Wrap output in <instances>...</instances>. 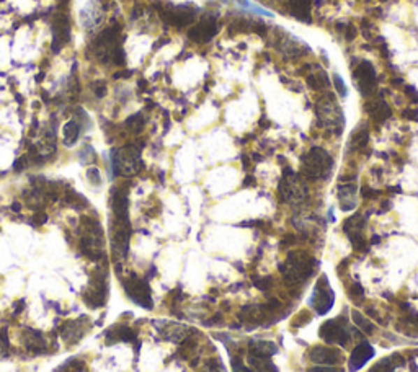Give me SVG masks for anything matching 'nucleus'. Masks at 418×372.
Returning <instances> with one entry per match:
<instances>
[{
	"label": "nucleus",
	"instance_id": "nucleus-1",
	"mask_svg": "<svg viewBox=\"0 0 418 372\" xmlns=\"http://www.w3.org/2000/svg\"><path fill=\"white\" fill-rule=\"evenodd\" d=\"M121 43L123 40H121L120 27H110L92 41V52L101 64L123 66L124 52Z\"/></svg>",
	"mask_w": 418,
	"mask_h": 372
},
{
	"label": "nucleus",
	"instance_id": "nucleus-2",
	"mask_svg": "<svg viewBox=\"0 0 418 372\" xmlns=\"http://www.w3.org/2000/svg\"><path fill=\"white\" fill-rule=\"evenodd\" d=\"M315 116H317L319 126L330 134H342L343 131V111L340 108L337 98L333 94L324 91L315 103Z\"/></svg>",
	"mask_w": 418,
	"mask_h": 372
},
{
	"label": "nucleus",
	"instance_id": "nucleus-3",
	"mask_svg": "<svg viewBox=\"0 0 418 372\" xmlns=\"http://www.w3.org/2000/svg\"><path fill=\"white\" fill-rule=\"evenodd\" d=\"M301 170L305 181L327 180L333 170V158L324 147H312L303 156Z\"/></svg>",
	"mask_w": 418,
	"mask_h": 372
},
{
	"label": "nucleus",
	"instance_id": "nucleus-4",
	"mask_svg": "<svg viewBox=\"0 0 418 372\" xmlns=\"http://www.w3.org/2000/svg\"><path fill=\"white\" fill-rule=\"evenodd\" d=\"M284 281L291 286H298L308 281L315 271V260L305 252L289 253L280 268Z\"/></svg>",
	"mask_w": 418,
	"mask_h": 372
},
{
	"label": "nucleus",
	"instance_id": "nucleus-5",
	"mask_svg": "<svg viewBox=\"0 0 418 372\" xmlns=\"http://www.w3.org/2000/svg\"><path fill=\"white\" fill-rule=\"evenodd\" d=\"M278 196L280 201H283L284 204L301 206L309 196L305 180L303 177H299L298 173L286 170L278 185Z\"/></svg>",
	"mask_w": 418,
	"mask_h": 372
},
{
	"label": "nucleus",
	"instance_id": "nucleus-6",
	"mask_svg": "<svg viewBox=\"0 0 418 372\" xmlns=\"http://www.w3.org/2000/svg\"><path fill=\"white\" fill-rule=\"evenodd\" d=\"M111 167L116 175L121 177H134L138 175L143 168L140 161V151L136 146H124L113 152L111 156Z\"/></svg>",
	"mask_w": 418,
	"mask_h": 372
},
{
	"label": "nucleus",
	"instance_id": "nucleus-7",
	"mask_svg": "<svg viewBox=\"0 0 418 372\" xmlns=\"http://www.w3.org/2000/svg\"><path fill=\"white\" fill-rule=\"evenodd\" d=\"M80 248L82 252L94 260H99L105 255L103 230H101V227L96 221H87L84 227H82Z\"/></svg>",
	"mask_w": 418,
	"mask_h": 372
},
{
	"label": "nucleus",
	"instance_id": "nucleus-8",
	"mask_svg": "<svg viewBox=\"0 0 418 372\" xmlns=\"http://www.w3.org/2000/svg\"><path fill=\"white\" fill-rule=\"evenodd\" d=\"M353 80L363 98L368 100L377 94L379 79H377L376 69H374V66L369 61L359 59L354 62Z\"/></svg>",
	"mask_w": 418,
	"mask_h": 372
},
{
	"label": "nucleus",
	"instance_id": "nucleus-9",
	"mask_svg": "<svg viewBox=\"0 0 418 372\" xmlns=\"http://www.w3.org/2000/svg\"><path fill=\"white\" fill-rule=\"evenodd\" d=\"M319 335L329 345L345 346L352 340V333H349L347 323L342 322V318L324 322L322 327L319 328Z\"/></svg>",
	"mask_w": 418,
	"mask_h": 372
},
{
	"label": "nucleus",
	"instance_id": "nucleus-10",
	"mask_svg": "<svg viewBox=\"0 0 418 372\" xmlns=\"http://www.w3.org/2000/svg\"><path fill=\"white\" fill-rule=\"evenodd\" d=\"M219 22L215 15H204L201 20L189 28L188 38L196 45H206L219 33Z\"/></svg>",
	"mask_w": 418,
	"mask_h": 372
},
{
	"label": "nucleus",
	"instance_id": "nucleus-11",
	"mask_svg": "<svg viewBox=\"0 0 418 372\" xmlns=\"http://www.w3.org/2000/svg\"><path fill=\"white\" fill-rule=\"evenodd\" d=\"M276 33H278V36H276V47H278L286 59H299V57H303L309 52V47L296 36H291L288 33L280 30H276Z\"/></svg>",
	"mask_w": 418,
	"mask_h": 372
},
{
	"label": "nucleus",
	"instance_id": "nucleus-12",
	"mask_svg": "<svg viewBox=\"0 0 418 372\" xmlns=\"http://www.w3.org/2000/svg\"><path fill=\"white\" fill-rule=\"evenodd\" d=\"M124 289L126 294L131 301L139 304L140 307L145 308H152V296H150V288L149 284L144 281V279L139 278H129L128 281L124 283Z\"/></svg>",
	"mask_w": 418,
	"mask_h": 372
},
{
	"label": "nucleus",
	"instance_id": "nucleus-13",
	"mask_svg": "<svg viewBox=\"0 0 418 372\" xmlns=\"http://www.w3.org/2000/svg\"><path fill=\"white\" fill-rule=\"evenodd\" d=\"M162 18L165 20V23H168V25H172L175 28H183V27L193 25L194 18H196V12L187 6L168 7L162 12Z\"/></svg>",
	"mask_w": 418,
	"mask_h": 372
},
{
	"label": "nucleus",
	"instance_id": "nucleus-14",
	"mask_svg": "<svg viewBox=\"0 0 418 372\" xmlns=\"http://www.w3.org/2000/svg\"><path fill=\"white\" fill-rule=\"evenodd\" d=\"M308 356L310 361L319 366H338L343 362L342 351L332 346H312Z\"/></svg>",
	"mask_w": 418,
	"mask_h": 372
},
{
	"label": "nucleus",
	"instance_id": "nucleus-15",
	"mask_svg": "<svg viewBox=\"0 0 418 372\" xmlns=\"http://www.w3.org/2000/svg\"><path fill=\"white\" fill-rule=\"evenodd\" d=\"M364 225H366V219L361 214H354L348 217L343 224V232L348 235V239L352 240L353 246L356 250H363L366 239H364Z\"/></svg>",
	"mask_w": 418,
	"mask_h": 372
},
{
	"label": "nucleus",
	"instance_id": "nucleus-16",
	"mask_svg": "<svg viewBox=\"0 0 418 372\" xmlns=\"http://www.w3.org/2000/svg\"><path fill=\"white\" fill-rule=\"evenodd\" d=\"M333 302H335V296L332 288H330L327 279L322 278L317 283V286H315V291L312 296V306L315 311L324 315V313H327L330 308H332Z\"/></svg>",
	"mask_w": 418,
	"mask_h": 372
},
{
	"label": "nucleus",
	"instance_id": "nucleus-17",
	"mask_svg": "<svg viewBox=\"0 0 418 372\" xmlns=\"http://www.w3.org/2000/svg\"><path fill=\"white\" fill-rule=\"evenodd\" d=\"M364 110H366L368 116L374 123H384V121H387L392 116L391 105L387 103L381 94H376L371 98H368Z\"/></svg>",
	"mask_w": 418,
	"mask_h": 372
},
{
	"label": "nucleus",
	"instance_id": "nucleus-18",
	"mask_svg": "<svg viewBox=\"0 0 418 372\" xmlns=\"http://www.w3.org/2000/svg\"><path fill=\"white\" fill-rule=\"evenodd\" d=\"M106 276L103 273H96L94 278L90 279L89 291L85 292V301L89 302V306L94 308H99L103 306L106 301Z\"/></svg>",
	"mask_w": 418,
	"mask_h": 372
},
{
	"label": "nucleus",
	"instance_id": "nucleus-19",
	"mask_svg": "<svg viewBox=\"0 0 418 372\" xmlns=\"http://www.w3.org/2000/svg\"><path fill=\"white\" fill-rule=\"evenodd\" d=\"M71 36L69 22L66 17H57L52 23V50L55 52H59L62 47L67 45Z\"/></svg>",
	"mask_w": 418,
	"mask_h": 372
},
{
	"label": "nucleus",
	"instance_id": "nucleus-20",
	"mask_svg": "<svg viewBox=\"0 0 418 372\" xmlns=\"http://www.w3.org/2000/svg\"><path fill=\"white\" fill-rule=\"evenodd\" d=\"M338 202L343 211H352L358 204V186L353 181H345L338 185Z\"/></svg>",
	"mask_w": 418,
	"mask_h": 372
},
{
	"label": "nucleus",
	"instance_id": "nucleus-21",
	"mask_svg": "<svg viewBox=\"0 0 418 372\" xmlns=\"http://www.w3.org/2000/svg\"><path fill=\"white\" fill-rule=\"evenodd\" d=\"M374 356V350L373 346L369 345V343L363 341L359 343V345L354 348L352 356H349V361H348V369L349 372H354L358 369H361V367L366 364V362L371 359Z\"/></svg>",
	"mask_w": 418,
	"mask_h": 372
},
{
	"label": "nucleus",
	"instance_id": "nucleus-22",
	"mask_svg": "<svg viewBox=\"0 0 418 372\" xmlns=\"http://www.w3.org/2000/svg\"><path fill=\"white\" fill-rule=\"evenodd\" d=\"M288 10L296 20L312 23V0H288Z\"/></svg>",
	"mask_w": 418,
	"mask_h": 372
},
{
	"label": "nucleus",
	"instance_id": "nucleus-23",
	"mask_svg": "<svg viewBox=\"0 0 418 372\" xmlns=\"http://www.w3.org/2000/svg\"><path fill=\"white\" fill-rule=\"evenodd\" d=\"M247 361H249V367L252 372H278L273 361H271V357L268 356H260L255 355V352H249Z\"/></svg>",
	"mask_w": 418,
	"mask_h": 372
},
{
	"label": "nucleus",
	"instance_id": "nucleus-24",
	"mask_svg": "<svg viewBox=\"0 0 418 372\" xmlns=\"http://www.w3.org/2000/svg\"><path fill=\"white\" fill-rule=\"evenodd\" d=\"M80 22L85 28H95L101 22V10L95 2H90L80 13Z\"/></svg>",
	"mask_w": 418,
	"mask_h": 372
},
{
	"label": "nucleus",
	"instance_id": "nucleus-25",
	"mask_svg": "<svg viewBox=\"0 0 418 372\" xmlns=\"http://www.w3.org/2000/svg\"><path fill=\"white\" fill-rule=\"evenodd\" d=\"M82 133V123L77 119H71L69 123H66L64 129H62V136H64V144L67 147H72L79 141Z\"/></svg>",
	"mask_w": 418,
	"mask_h": 372
},
{
	"label": "nucleus",
	"instance_id": "nucleus-26",
	"mask_svg": "<svg viewBox=\"0 0 418 372\" xmlns=\"http://www.w3.org/2000/svg\"><path fill=\"white\" fill-rule=\"evenodd\" d=\"M305 80H308V85L310 89L315 91H322V94L330 87V80L324 70L309 72L308 77H305Z\"/></svg>",
	"mask_w": 418,
	"mask_h": 372
},
{
	"label": "nucleus",
	"instance_id": "nucleus-27",
	"mask_svg": "<svg viewBox=\"0 0 418 372\" xmlns=\"http://www.w3.org/2000/svg\"><path fill=\"white\" fill-rule=\"evenodd\" d=\"M188 328L183 327V325H178V323H170V325L165 327V330L162 332L164 336L167 338L170 341H175V343H180L183 340H187L188 336Z\"/></svg>",
	"mask_w": 418,
	"mask_h": 372
},
{
	"label": "nucleus",
	"instance_id": "nucleus-28",
	"mask_svg": "<svg viewBox=\"0 0 418 372\" xmlns=\"http://www.w3.org/2000/svg\"><path fill=\"white\" fill-rule=\"evenodd\" d=\"M276 351H278V348H276L275 343L265 341V340L250 341V346H249V352H255V355H260V356L271 357Z\"/></svg>",
	"mask_w": 418,
	"mask_h": 372
},
{
	"label": "nucleus",
	"instance_id": "nucleus-29",
	"mask_svg": "<svg viewBox=\"0 0 418 372\" xmlns=\"http://www.w3.org/2000/svg\"><path fill=\"white\" fill-rule=\"evenodd\" d=\"M368 142H369V131L368 128L361 126L352 134V139H349V149L359 152L368 146Z\"/></svg>",
	"mask_w": 418,
	"mask_h": 372
},
{
	"label": "nucleus",
	"instance_id": "nucleus-30",
	"mask_svg": "<svg viewBox=\"0 0 418 372\" xmlns=\"http://www.w3.org/2000/svg\"><path fill=\"white\" fill-rule=\"evenodd\" d=\"M402 357L401 356H391V357H384V359H381L379 362H376L371 367V371L369 372H392L394 369H396L397 364H401Z\"/></svg>",
	"mask_w": 418,
	"mask_h": 372
},
{
	"label": "nucleus",
	"instance_id": "nucleus-31",
	"mask_svg": "<svg viewBox=\"0 0 418 372\" xmlns=\"http://www.w3.org/2000/svg\"><path fill=\"white\" fill-rule=\"evenodd\" d=\"M353 320L358 325L359 330L364 332V333H373L374 330H376V327H374L373 320H369V318L364 317L363 313H359L358 311L353 312Z\"/></svg>",
	"mask_w": 418,
	"mask_h": 372
},
{
	"label": "nucleus",
	"instance_id": "nucleus-32",
	"mask_svg": "<svg viewBox=\"0 0 418 372\" xmlns=\"http://www.w3.org/2000/svg\"><path fill=\"white\" fill-rule=\"evenodd\" d=\"M144 123L145 121L143 118V114H134L126 121V128H128L131 133H140L144 128Z\"/></svg>",
	"mask_w": 418,
	"mask_h": 372
},
{
	"label": "nucleus",
	"instance_id": "nucleus-33",
	"mask_svg": "<svg viewBox=\"0 0 418 372\" xmlns=\"http://www.w3.org/2000/svg\"><path fill=\"white\" fill-rule=\"evenodd\" d=\"M201 372H226V371H224V366L221 364V361L217 359V357H212V359L204 362Z\"/></svg>",
	"mask_w": 418,
	"mask_h": 372
},
{
	"label": "nucleus",
	"instance_id": "nucleus-34",
	"mask_svg": "<svg viewBox=\"0 0 418 372\" xmlns=\"http://www.w3.org/2000/svg\"><path fill=\"white\" fill-rule=\"evenodd\" d=\"M332 82H333V89L337 90V94L342 96V98H345V96H347V94H348V90H347V85H345L342 77H340L338 74H335Z\"/></svg>",
	"mask_w": 418,
	"mask_h": 372
},
{
	"label": "nucleus",
	"instance_id": "nucleus-35",
	"mask_svg": "<svg viewBox=\"0 0 418 372\" xmlns=\"http://www.w3.org/2000/svg\"><path fill=\"white\" fill-rule=\"evenodd\" d=\"M349 299H352V301L356 302V304H361L364 301L363 288L359 286V284H353V286L349 288Z\"/></svg>",
	"mask_w": 418,
	"mask_h": 372
},
{
	"label": "nucleus",
	"instance_id": "nucleus-36",
	"mask_svg": "<svg viewBox=\"0 0 418 372\" xmlns=\"http://www.w3.org/2000/svg\"><path fill=\"white\" fill-rule=\"evenodd\" d=\"M305 372H343V369H340L337 366H314L308 369Z\"/></svg>",
	"mask_w": 418,
	"mask_h": 372
},
{
	"label": "nucleus",
	"instance_id": "nucleus-37",
	"mask_svg": "<svg viewBox=\"0 0 418 372\" xmlns=\"http://www.w3.org/2000/svg\"><path fill=\"white\" fill-rule=\"evenodd\" d=\"M87 175H89V180H90L92 183H94V185L99 186L100 183H101V177H100L99 168H95V167L89 168V173H87Z\"/></svg>",
	"mask_w": 418,
	"mask_h": 372
},
{
	"label": "nucleus",
	"instance_id": "nucleus-38",
	"mask_svg": "<svg viewBox=\"0 0 418 372\" xmlns=\"http://www.w3.org/2000/svg\"><path fill=\"white\" fill-rule=\"evenodd\" d=\"M232 372H252L249 366H245L242 361H232Z\"/></svg>",
	"mask_w": 418,
	"mask_h": 372
},
{
	"label": "nucleus",
	"instance_id": "nucleus-39",
	"mask_svg": "<svg viewBox=\"0 0 418 372\" xmlns=\"http://www.w3.org/2000/svg\"><path fill=\"white\" fill-rule=\"evenodd\" d=\"M7 355V341L3 340V336L0 335V357Z\"/></svg>",
	"mask_w": 418,
	"mask_h": 372
}]
</instances>
